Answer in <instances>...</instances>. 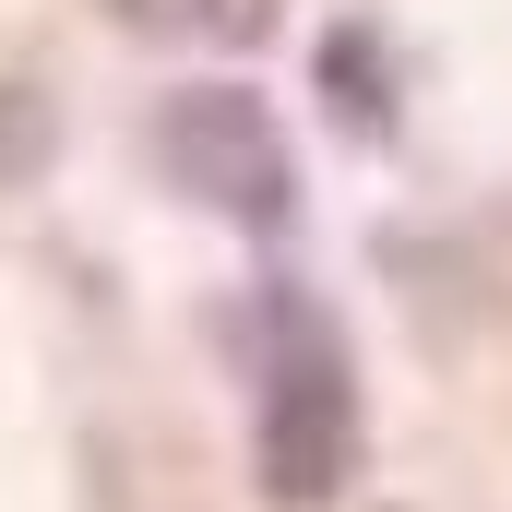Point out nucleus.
Segmentation results:
<instances>
[{
  "label": "nucleus",
  "mask_w": 512,
  "mask_h": 512,
  "mask_svg": "<svg viewBox=\"0 0 512 512\" xmlns=\"http://www.w3.org/2000/svg\"><path fill=\"white\" fill-rule=\"evenodd\" d=\"M251 441H262V489L286 512H322L358 477V358L334 334V310L310 286H262L251 298Z\"/></svg>",
  "instance_id": "obj_1"
},
{
  "label": "nucleus",
  "mask_w": 512,
  "mask_h": 512,
  "mask_svg": "<svg viewBox=\"0 0 512 512\" xmlns=\"http://www.w3.org/2000/svg\"><path fill=\"white\" fill-rule=\"evenodd\" d=\"M155 155L191 179V203L239 215L251 239H274V227L298 215V155H286V131H274V108H262L251 84H191V96H167Z\"/></svg>",
  "instance_id": "obj_2"
},
{
  "label": "nucleus",
  "mask_w": 512,
  "mask_h": 512,
  "mask_svg": "<svg viewBox=\"0 0 512 512\" xmlns=\"http://www.w3.org/2000/svg\"><path fill=\"white\" fill-rule=\"evenodd\" d=\"M322 84H334V120L358 131V143L393 131V60H382L370 24H334V36H322Z\"/></svg>",
  "instance_id": "obj_3"
},
{
  "label": "nucleus",
  "mask_w": 512,
  "mask_h": 512,
  "mask_svg": "<svg viewBox=\"0 0 512 512\" xmlns=\"http://www.w3.org/2000/svg\"><path fill=\"white\" fill-rule=\"evenodd\" d=\"M131 36H215V48H239L274 24V0H120Z\"/></svg>",
  "instance_id": "obj_4"
}]
</instances>
